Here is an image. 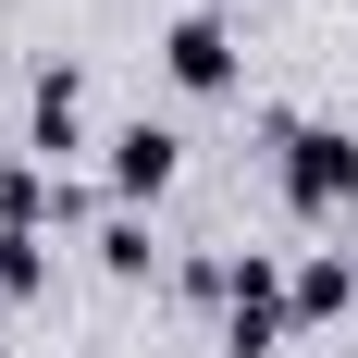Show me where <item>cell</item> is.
<instances>
[{"mask_svg":"<svg viewBox=\"0 0 358 358\" xmlns=\"http://www.w3.org/2000/svg\"><path fill=\"white\" fill-rule=\"evenodd\" d=\"M272 185H285V210L296 222H346L358 210V136L346 124H296V111H272Z\"/></svg>","mask_w":358,"mask_h":358,"instance_id":"cell-1","label":"cell"},{"mask_svg":"<svg viewBox=\"0 0 358 358\" xmlns=\"http://www.w3.org/2000/svg\"><path fill=\"white\" fill-rule=\"evenodd\" d=\"M173 173H185V136L173 124H111L99 136V185H111V210H148V198H173Z\"/></svg>","mask_w":358,"mask_h":358,"instance_id":"cell-2","label":"cell"},{"mask_svg":"<svg viewBox=\"0 0 358 358\" xmlns=\"http://www.w3.org/2000/svg\"><path fill=\"white\" fill-rule=\"evenodd\" d=\"M148 50H161V74H173L185 99H222V87L248 74V62H235V25H222L210 0H185V13H173L161 37H148Z\"/></svg>","mask_w":358,"mask_h":358,"instance_id":"cell-3","label":"cell"},{"mask_svg":"<svg viewBox=\"0 0 358 358\" xmlns=\"http://www.w3.org/2000/svg\"><path fill=\"white\" fill-rule=\"evenodd\" d=\"M87 148V62H50L25 87V161H74Z\"/></svg>","mask_w":358,"mask_h":358,"instance_id":"cell-4","label":"cell"},{"mask_svg":"<svg viewBox=\"0 0 358 358\" xmlns=\"http://www.w3.org/2000/svg\"><path fill=\"white\" fill-rule=\"evenodd\" d=\"M346 309H358V259L346 248H309L285 272V322H346Z\"/></svg>","mask_w":358,"mask_h":358,"instance_id":"cell-5","label":"cell"},{"mask_svg":"<svg viewBox=\"0 0 358 358\" xmlns=\"http://www.w3.org/2000/svg\"><path fill=\"white\" fill-rule=\"evenodd\" d=\"M99 272H111V285H148V272H161V235H148V210H111V222H99Z\"/></svg>","mask_w":358,"mask_h":358,"instance_id":"cell-6","label":"cell"},{"mask_svg":"<svg viewBox=\"0 0 358 358\" xmlns=\"http://www.w3.org/2000/svg\"><path fill=\"white\" fill-rule=\"evenodd\" d=\"M285 346V296H235L222 309V358H272Z\"/></svg>","mask_w":358,"mask_h":358,"instance_id":"cell-7","label":"cell"},{"mask_svg":"<svg viewBox=\"0 0 358 358\" xmlns=\"http://www.w3.org/2000/svg\"><path fill=\"white\" fill-rule=\"evenodd\" d=\"M0 296H50V235H0Z\"/></svg>","mask_w":358,"mask_h":358,"instance_id":"cell-8","label":"cell"}]
</instances>
